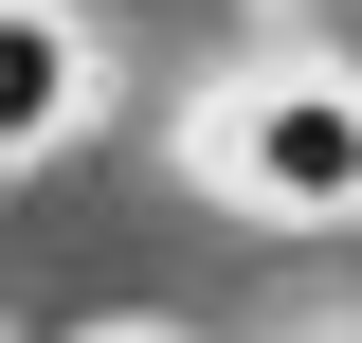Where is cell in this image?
<instances>
[{"instance_id":"3","label":"cell","mask_w":362,"mask_h":343,"mask_svg":"<svg viewBox=\"0 0 362 343\" xmlns=\"http://www.w3.org/2000/svg\"><path fill=\"white\" fill-rule=\"evenodd\" d=\"M90 343H163V325H90Z\"/></svg>"},{"instance_id":"1","label":"cell","mask_w":362,"mask_h":343,"mask_svg":"<svg viewBox=\"0 0 362 343\" xmlns=\"http://www.w3.org/2000/svg\"><path fill=\"white\" fill-rule=\"evenodd\" d=\"M218 181L272 217H362V90L344 73H272L218 109Z\"/></svg>"},{"instance_id":"2","label":"cell","mask_w":362,"mask_h":343,"mask_svg":"<svg viewBox=\"0 0 362 343\" xmlns=\"http://www.w3.org/2000/svg\"><path fill=\"white\" fill-rule=\"evenodd\" d=\"M73 109H90V37H73V0H0V163H37Z\"/></svg>"}]
</instances>
